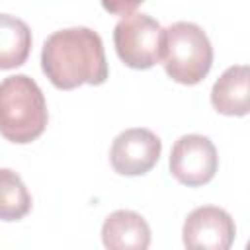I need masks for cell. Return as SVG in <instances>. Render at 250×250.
I'll list each match as a JSON object with an SVG mask.
<instances>
[{
	"mask_svg": "<svg viewBox=\"0 0 250 250\" xmlns=\"http://www.w3.org/2000/svg\"><path fill=\"white\" fill-rule=\"evenodd\" d=\"M41 68L59 90L104 84L107 62L102 37L90 27H68L51 33L43 43Z\"/></svg>",
	"mask_w": 250,
	"mask_h": 250,
	"instance_id": "cell-1",
	"label": "cell"
},
{
	"mask_svg": "<svg viewBox=\"0 0 250 250\" xmlns=\"http://www.w3.org/2000/svg\"><path fill=\"white\" fill-rule=\"evenodd\" d=\"M47 102L33 78L14 74L0 82V133L10 143L25 145L47 127Z\"/></svg>",
	"mask_w": 250,
	"mask_h": 250,
	"instance_id": "cell-2",
	"label": "cell"
},
{
	"mask_svg": "<svg viewBox=\"0 0 250 250\" xmlns=\"http://www.w3.org/2000/svg\"><path fill=\"white\" fill-rule=\"evenodd\" d=\"M162 64L166 74L186 86L201 82L213 64V47L207 33L191 21H176L164 29Z\"/></svg>",
	"mask_w": 250,
	"mask_h": 250,
	"instance_id": "cell-3",
	"label": "cell"
},
{
	"mask_svg": "<svg viewBox=\"0 0 250 250\" xmlns=\"http://www.w3.org/2000/svg\"><path fill=\"white\" fill-rule=\"evenodd\" d=\"M117 57L131 68H150L162 61L164 27L146 14H125L113 27Z\"/></svg>",
	"mask_w": 250,
	"mask_h": 250,
	"instance_id": "cell-4",
	"label": "cell"
},
{
	"mask_svg": "<svg viewBox=\"0 0 250 250\" xmlns=\"http://www.w3.org/2000/svg\"><path fill=\"white\" fill-rule=\"evenodd\" d=\"M217 168L219 156L209 137L189 133L174 143L170 152V172L180 184L189 188L203 186L213 180Z\"/></svg>",
	"mask_w": 250,
	"mask_h": 250,
	"instance_id": "cell-5",
	"label": "cell"
},
{
	"mask_svg": "<svg viewBox=\"0 0 250 250\" xmlns=\"http://www.w3.org/2000/svg\"><path fill=\"white\" fill-rule=\"evenodd\" d=\"M162 141L145 127L119 133L109 148L111 168L121 176H143L160 158Z\"/></svg>",
	"mask_w": 250,
	"mask_h": 250,
	"instance_id": "cell-6",
	"label": "cell"
},
{
	"mask_svg": "<svg viewBox=\"0 0 250 250\" xmlns=\"http://www.w3.org/2000/svg\"><path fill=\"white\" fill-rule=\"evenodd\" d=\"M236 236V225L232 217L215 205H203L193 209L182 229L186 248L191 250H227Z\"/></svg>",
	"mask_w": 250,
	"mask_h": 250,
	"instance_id": "cell-7",
	"label": "cell"
},
{
	"mask_svg": "<svg viewBox=\"0 0 250 250\" xmlns=\"http://www.w3.org/2000/svg\"><path fill=\"white\" fill-rule=\"evenodd\" d=\"M102 242L109 250H145L150 244V227L143 215L117 209L102 225Z\"/></svg>",
	"mask_w": 250,
	"mask_h": 250,
	"instance_id": "cell-8",
	"label": "cell"
},
{
	"mask_svg": "<svg viewBox=\"0 0 250 250\" xmlns=\"http://www.w3.org/2000/svg\"><path fill=\"white\" fill-rule=\"evenodd\" d=\"M250 70L246 64L229 66L211 88V104L223 115L242 117L250 107Z\"/></svg>",
	"mask_w": 250,
	"mask_h": 250,
	"instance_id": "cell-9",
	"label": "cell"
},
{
	"mask_svg": "<svg viewBox=\"0 0 250 250\" xmlns=\"http://www.w3.org/2000/svg\"><path fill=\"white\" fill-rule=\"evenodd\" d=\"M31 51L29 25L10 14H0V68L10 70L21 66Z\"/></svg>",
	"mask_w": 250,
	"mask_h": 250,
	"instance_id": "cell-10",
	"label": "cell"
},
{
	"mask_svg": "<svg viewBox=\"0 0 250 250\" xmlns=\"http://www.w3.org/2000/svg\"><path fill=\"white\" fill-rule=\"evenodd\" d=\"M29 209L31 195L21 178L10 168H0V221H20Z\"/></svg>",
	"mask_w": 250,
	"mask_h": 250,
	"instance_id": "cell-11",
	"label": "cell"
},
{
	"mask_svg": "<svg viewBox=\"0 0 250 250\" xmlns=\"http://www.w3.org/2000/svg\"><path fill=\"white\" fill-rule=\"evenodd\" d=\"M100 2L105 12H109L113 16H125V14H131L145 0H100Z\"/></svg>",
	"mask_w": 250,
	"mask_h": 250,
	"instance_id": "cell-12",
	"label": "cell"
}]
</instances>
